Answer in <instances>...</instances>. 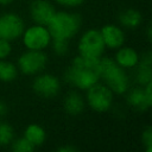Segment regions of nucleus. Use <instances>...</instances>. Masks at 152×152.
<instances>
[{"mask_svg": "<svg viewBox=\"0 0 152 152\" xmlns=\"http://www.w3.org/2000/svg\"><path fill=\"white\" fill-rule=\"evenodd\" d=\"M64 77L72 87L87 90L101 80L100 58H87L78 55L71 61V64L65 70Z\"/></svg>", "mask_w": 152, "mask_h": 152, "instance_id": "nucleus-1", "label": "nucleus"}, {"mask_svg": "<svg viewBox=\"0 0 152 152\" xmlns=\"http://www.w3.org/2000/svg\"><path fill=\"white\" fill-rule=\"evenodd\" d=\"M100 77L115 94H124L128 89L129 80L125 68L120 66L110 57H100Z\"/></svg>", "mask_w": 152, "mask_h": 152, "instance_id": "nucleus-2", "label": "nucleus"}, {"mask_svg": "<svg viewBox=\"0 0 152 152\" xmlns=\"http://www.w3.org/2000/svg\"><path fill=\"white\" fill-rule=\"evenodd\" d=\"M81 24V17L76 13L56 12L46 25V28L50 32L51 38L69 40L78 32Z\"/></svg>", "mask_w": 152, "mask_h": 152, "instance_id": "nucleus-3", "label": "nucleus"}, {"mask_svg": "<svg viewBox=\"0 0 152 152\" xmlns=\"http://www.w3.org/2000/svg\"><path fill=\"white\" fill-rule=\"evenodd\" d=\"M104 43L100 30L90 28L86 31L78 40V53L87 58H100L104 51Z\"/></svg>", "mask_w": 152, "mask_h": 152, "instance_id": "nucleus-4", "label": "nucleus"}, {"mask_svg": "<svg viewBox=\"0 0 152 152\" xmlns=\"http://www.w3.org/2000/svg\"><path fill=\"white\" fill-rule=\"evenodd\" d=\"M113 94L106 84L97 82L87 89V103L95 112H107L113 104Z\"/></svg>", "mask_w": 152, "mask_h": 152, "instance_id": "nucleus-5", "label": "nucleus"}, {"mask_svg": "<svg viewBox=\"0 0 152 152\" xmlns=\"http://www.w3.org/2000/svg\"><path fill=\"white\" fill-rule=\"evenodd\" d=\"M23 43L27 50H40L46 49L51 43V36L46 26L33 25L23 32Z\"/></svg>", "mask_w": 152, "mask_h": 152, "instance_id": "nucleus-6", "label": "nucleus"}, {"mask_svg": "<svg viewBox=\"0 0 152 152\" xmlns=\"http://www.w3.org/2000/svg\"><path fill=\"white\" fill-rule=\"evenodd\" d=\"M48 62L46 55L40 50H27L18 58V69L25 75L40 72Z\"/></svg>", "mask_w": 152, "mask_h": 152, "instance_id": "nucleus-7", "label": "nucleus"}, {"mask_svg": "<svg viewBox=\"0 0 152 152\" xmlns=\"http://www.w3.org/2000/svg\"><path fill=\"white\" fill-rule=\"evenodd\" d=\"M25 30L21 17L15 13H5L0 15V38L8 42L18 39Z\"/></svg>", "mask_w": 152, "mask_h": 152, "instance_id": "nucleus-8", "label": "nucleus"}, {"mask_svg": "<svg viewBox=\"0 0 152 152\" xmlns=\"http://www.w3.org/2000/svg\"><path fill=\"white\" fill-rule=\"evenodd\" d=\"M33 91L44 99H51L57 95L61 89L59 81L51 74H43L34 78L32 83Z\"/></svg>", "mask_w": 152, "mask_h": 152, "instance_id": "nucleus-9", "label": "nucleus"}, {"mask_svg": "<svg viewBox=\"0 0 152 152\" xmlns=\"http://www.w3.org/2000/svg\"><path fill=\"white\" fill-rule=\"evenodd\" d=\"M152 81L146 83L144 87H135L133 88L127 95L128 104L140 112L147 110L152 104Z\"/></svg>", "mask_w": 152, "mask_h": 152, "instance_id": "nucleus-10", "label": "nucleus"}, {"mask_svg": "<svg viewBox=\"0 0 152 152\" xmlns=\"http://www.w3.org/2000/svg\"><path fill=\"white\" fill-rule=\"evenodd\" d=\"M30 13L36 24L46 26L56 13V10L46 0H34L30 6Z\"/></svg>", "mask_w": 152, "mask_h": 152, "instance_id": "nucleus-11", "label": "nucleus"}, {"mask_svg": "<svg viewBox=\"0 0 152 152\" xmlns=\"http://www.w3.org/2000/svg\"><path fill=\"white\" fill-rule=\"evenodd\" d=\"M100 32H101L104 46L114 50V49H119L120 46L124 45L125 33L119 26H115L113 24H107V25L102 26Z\"/></svg>", "mask_w": 152, "mask_h": 152, "instance_id": "nucleus-12", "label": "nucleus"}, {"mask_svg": "<svg viewBox=\"0 0 152 152\" xmlns=\"http://www.w3.org/2000/svg\"><path fill=\"white\" fill-rule=\"evenodd\" d=\"M84 104L86 103H84L83 97L77 91H70L64 97V102H63L64 110L69 115H72V116L81 114L84 109Z\"/></svg>", "mask_w": 152, "mask_h": 152, "instance_id": "nucleus-13", "label": "nucleus"}, {"mask_svg": "<svg viewBox=\"0 0 152 152\" xmlns=\"http://www.w3.org/2000/svg\"><path fill=\"white\" fill-rule=\"evenodd\" d=\"M114 61L122 68H133V66L138 65L139 55L132 48H121L120 46L118 49V52L115 53Z\"/></svg>", "mask_w": 152, "mask_h": 152, "instance_id": "nucleus-14", "label": "nucleus"}, {"mask_svg": "<svg viewBox=\"0 0 152 152\" xmlns=\"http://www.w3.org/2000/svg\"><path fill=\"white\" fill-rule=\"evenodd\" d=\"M138 64H139V66L137 69V82L144 87L146 83L152 81V70H151L152 59H151V53L147 52L145 55V57L142 58V61L138 62Z\"/></svg>", "mask_w": 152, "mask_h": 152, "instance_id": "nucleus-15", "label": "nucleus"}, {"mask_svg": "<svg viewBox=\"0 0 152 152\" xmlns=\"http://www.w3.org/2000/svg\"><path fill=\"white\" fill-rule=\"evenodd\" d=\"M24 138H26L34 147L42 146L46 139V133L44 128L37 124L28 125L24 131Z\"/></svg>", "mask_w": 152, "mask_h": 152, "instance_id": "nucleus-16", "label": "nucleus"}, {"mask_svg": "<svg viewBox=\"0 0 152 152\" xmlns=\"http://www.w3.org/2000/svg\"><path fill=\"white\" fill-rule=\"evenodd\" d=\"M119 21L122 26L127 28H137L142 21V15L138 10L127 8L120 13Z\"/></svg>", "mask_w": 152, "mask_h": 152, "instance_id": "nucleus-17", "label": "nucleus"}, {"mask_svg": "<svg viewBox=\"0 0 152 152\" xmlns=\"http://www.w3.org/2000/svg\"><path fill=\"white\" fill-rule=\"evenodd\" d=\"M18 76V68L5 59H0V81L11 82L15 80Z\"/></svg>", "mask_w": 152, "mask_h": 152, "instance_id": "nucleus-18", "label": "nucleus"}, {"mask_svg": "<svg viewBox=\"0 0 152 152\" xmlns=\"http://www.w3.org/2000/svg\"><path fill=\"white\" fill-rule=\"evenodd\" d=\"M14 137L13 127L4 121H0V146H7L12 142Z\"/></svg>", "mask_w": 152, "mask_h": 152, "instance_id": "nucleus-19", "label": "nucleus"}, {"mask_svg": "<svg viewBox=\"0 0 152 152\" xmlns=\"http://www.w3.org/2000/svg\"><path fill=\"white\" fill-rule=\"evenodd\" d=\"M34 148L36 147L24 137L19 138V139H15L12 142V150L14 152H33Z\"/></svg>", "mask_w": 152, "mask_h": 152, "instance_id": "nucleus-20", "label": "nucleus"}, {"mask_svg": "<svg viewBox=\"0 0 152 152\" xmlns=\"http://www.w3.org/2000/svg\"><path fill=\"white\" fill-rule=\"evenodd\" d=\"M52 40V49L53 52L58 56H64L68 52L69 49V44L66 39H56V38H51Z\"/></svg>", "mask_w": 152, "mask_h": 152, "instance_id": "nucleus-21", "label": "nucleus"}, {"mask_svg": "<svg viewBox=\"0 0 152 152\" xmlns=\"http://www.w3.org/2000/svg\"><path fill=\"white\" fill-rule=\"evenodd\" d=\"M141 139L144 145L146 146V152H151L152 151V128L151 127H146L142 131Z\"/></svg>", "mask_w": 152, "mask_h": 152, "instance_id": "nucleus-22", "label": "nucleus"}, {"mask_svg": "<svg viewBox=\"0 0 152 152\" xmlns=\"http://www.w3.org/2000/svg\"><path fill=\"white\" fill-rule=\"evenodd\" d=\"M12 51L11 42L0 38V59H6Z\"/></svg>", "mask_w": 152, "mask_h": 152, "instance_id": "nucleus-23", "label": "nucleus"}, {"mask_svg": "<svg viewBox=\"0 0 152 152\" xmlns=\"http://www.w3.org/2000/svg\"><path fill=\"white\" fill-rule=\"evenodd\" d=\"M56 1L63 6H66V7H76V6L82 5L86 0H56Z\"/></svg>", "mask_w": 152, "mask_h": 152, "instance_id": "nucleus-24", "label": "nucleus"}, {"mask_svg": "<svg viewBox=\"0 0 152 152\" xmlns=\"http://www.w3.org/2000/svg\"><path fill=\"white\" fill-rule=\"evenodd\" d=\"M7 110H8L7 104H6L2 100H0V118L5 116V115H6V113H7Z\"/></svg>", "mask_w": 152, "mask_h": 152, "instance_id": "nucleus-25", "label": "nucleus"}, {"mask_svg": "<svg viewBox=\"0 0 152 152\" xmlns=\"http://www.w3.org/2000/svg\"><path fill=\"white\" fill-rule=\"evenodd\" d=\"M57 151L58 152H76L78 150L76 147H74V146H63V147L57 148Z\"/></svg>", "mask_w": 152, "mask_h": 152, "instance_id": "nucleus-26", "label": "nucleus"}, {"mask_svg": "<svg viewBox=\"0 0 152 152\" xmlns=\"http://www.w3.org/2000/svg\"><path fill=\"white\" fill-rule=\"evenodd\" d=\"M14 0H0V5H2V6H6V5H10V4H12Z\"/></svg>", "mask_w": 152, "mask_h": 152, "instance_id": "nucleus-27", "label": "nucleus"}]
</instances>
